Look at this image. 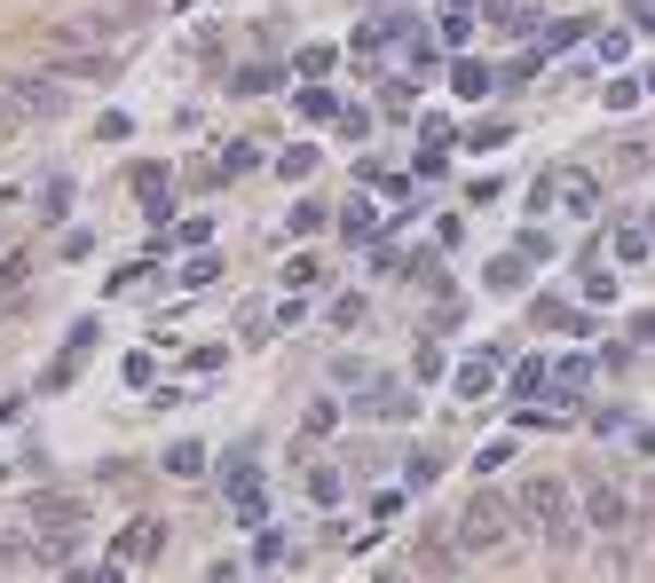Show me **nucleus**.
Here are the masks:
<instances>
[{
	"mask_svg": "<svg viewBox=\"0 0 655 583\" xmlns=\"http://www.w3.org/2000/svg\"><path fill=\"white\" fill-rule=\"evenodd\" d=\"M521 512H530V529L553 544V552H577V536H584V497H577L569 482L530 473V482H521Z\"/></svg>",
	"mask_w": 655,
	"mask_h": 583,
	"instance_id": "obj_1",
	"label": "nucleus"
},
{
	"mask_svg": "<svg viewBox=\"0 0 655 583\" xmlns=\"http://www.w3.org/2000/svg\"><path fill=\"white\" fill-rule=\"evenodd\" d=\"M530 214H561V221L601 214V174H584V166H553V174H537V190H530Z\"/></svg>",
	"mask_w": 655,
	"mask_h": 583,
	"instance_id": "obj_2",
	"label": "nucleus"
},
{
	"mask_svg": "<svg viewBox=\"0 0 655 583\" xmlns=\"http://www.w3.org/2000/svg\"><path fill=\"white\" fill-rule=\"evenodd\" d=\"M513 521H521V505H506L498 489H482V497H466V512H458V536H466V552H506Z\"/></svg>",
	"mask_w": 655,
	"mask_h": 583,
	"instance_id": "obj_3",
	"label": "nucleus"
},
{
	"mask_svg": "<svg viewBox=\"0 0 655 583\" xmlns=\"http://www.w3.org/2000/svg\"><path fill=\"white\" fill-rule=\"evenodd\" d=\"M577 497H584V529H593V536H632V497L616 489L608 473H584Z\"/></svg>",
	"mask_w": 655,
	"mask_h": 583,
	"instance_id": "obj_4",
	"label": "nucleus"
},
{
	"mask_svg": "<svg viewBox=\"0 0 655 583\" xmlns=\"http://www.w3.org/2000/svg\"><path fill=\"white\" fill-rule=\"evenodd\" d=\"M355 418H372V426H403L411 418V387L403 379H355Z\"/></svg>",
	"mask_w": 655,
	"mask_h": 583,
	"instance_id": "obj_5",
	"label": "nucleus"
},
{
	"mask_svg": "<svg viewBox=\"0 0 655 583\" xmlns=\"http://www.w3.org/2000/svg\"><path fill=\"white\" fill-rule=\"evenodd\" d=\"M221 497H229V512H238L245 529L269 521V473H260V465H229L221 473Z\"/></svg>",
	"mask_w": 655,
	"mask_h": 583,
	"instance_id": "obj_6",
	"label": "nucleus"
},
{
	"mask_svg": "<svg viewBox=\"0 0 655 583\" xmlns=\"http://www.w3.org/2000/svg\"><path fill=\"white\" fill-rule=\"evenodd\" d=\"M158 552H167V521H150V512H135V521L119 529V544H111L119 568H150Z\"/></svg>",
	"mask_w": 655,
	"mask_h": 583,
	"instance_id": "obj_7",
	"label": "nucleus"
},
{
	"mask_svg": "<svg viewBox=\"0 0 655 583\" xmlns=\"http://www.w3.org/2000/svg\"><path fill=\"white\" fill-rule=\"evenodd\" d=\"M32 568H80V529L72 521H32Z\"/></svg>",
	"mask_w": 655,
	"mask_h": 583,
	"instance_id": "obj_8",
	"label": "nucleus"
},
{
	"mask_svg": "<svg viewBox=\"0 0 655 583\" xmlns=\"http://www.w3.org/2000/svg\"><path fill=\"white\" fill-rule=\"evenodd\" d=\"M32 521H72V529H87V497H63V489H40L24 505V529Z\"/></svg>",
	"mask_w": 655,
	"mask_h": 583,
	"instance_id": "obj_9",
	"label": "nucleus"
},
{
	"mask_svg": "<svg viewBox=\"0 0 655 583\" xmlns=\"http://www.w3.org/2000/svg\"><path fill=\"white\" fill-rule=\"evenodd\" d=\"M450 387H458V402H482L489 387H498V355H466V363H458V379H450Z\"/></svg>",
	"mask_w": 655,
	"mask_h": 583,
	"instance_id": "obj_10",
	"label": "nucleus"
},
{
	"mask_svg": "<svg viewBox=\"0 0 655 583\" xmlns=\"http://www.w3.org/2000/svg\"><path fill=\"white\" fill-rule=\"evenodd\" d=\"M647 166H655V134H624V143H616V158H608V174L632 182V174H647Z\"/></svg>",
	"mask_w": 655,
	"mask_h": 583,
	"instance_id": "obj_11",
	"label": "nucleus"
},
{
	"mask_svg": "<svg viewBox=\"0 0 655 583\" xmlns=\"http://www.w3.org/2000/svg\"><path fill=\"white\" fill-rule=\"evenodd\" d=\"M24 126H40V119H32V87L24 80H0V134H24Z\"/></svg>",
	"mask_w": 655,
	"mask_h": 583,
	"instance_id": "obj_12",
	"label": "nucleus"
},
{
	"mask_svg": "<svg viewBox=\"0 0 655 583\" xmlns=\"http://www.w3.org/2000/svg\"><path fill=\"white\" fill-rule=\"evenodd\" d=\"M530 284V253H498L489 260V292H521Z\"/></svg>",
	"mask_w": 655,
	"mask_h": 583,
	"instance_id": "obj_13",
	"label": "nucleus"
},
{
	"mask_svg": "<svg viewBox=\"0 0 655 583\" xmlns=\"http://www.w3.org/2000/svg\"><path fill=\"white\" fill-rule=\"evenodd\" d=\"M340 229L355 236V245H364V236H379V205H364V197H348V205H340Z\"/></svg>",
	"mask_w": 655,
	"mask_h": 583,
	"instance_id": "obj_14",
	"label": "nucleus"
},
{
	"mask_svg": "<svg viewBox=\"0 0 655 583\" xmlns=\"http://www.w3.org/2000/svg\"><path fill=\"white\" fill-rule=\"evenodd\" d=\"M292 72H301V80H332L340 72V48H301V56H292Z\"/></svg>",
	"mask_w": 655,
	"mask_h": 583,
	"instance_id": "obj_15",
	"label": "nucleus"
},
{
	"mask_svg": "<svg viewBox=\"0 0 655 583\" xmlns=\"http://www.w3.org/2000/svg\"><path fill=\"white\" fill-rule=\"evenodd\" d=\"M167 473H174V482H198V473H206V450H198V441H174V450H167Z\"/></svg>",
	"mask_w": 655,
	"mask_h": 583,
	"instance_id": "obj_16",
	"label": "nucleus"
},
{
	"mask_svg": "<svg viewBox=\"0 0 655 583\" xmlns=\"http://www.w3.org/2000/svg\"><path fill=\"white\" fill-rule=\"evenodd\" d=\"M277 80H284V72H277V63H269V72H260V63H245V72H238V80H229V95H269Z\"/></svg>",
	"mask_w": 655,
	"mask_h": 583,
	"instance_id": "obj_17",
	"label": "nucleus"
},
{
	"mask_svg": "<svg viewBox=\"0 0 655 583\" xmlns=\"http://www.w3.org/2000/svg\"><path fill=\"white\" fill-rule=\"evenodd\" d=\"M284 229H292V236H324V229H332V214H324V205H292Z\"/></svg>",
	"mask_w": 655,
	"mask_h": 583,
	"instance_id": "obj_18",
	"label": "nucleus"
},
{
	"mask_svg": "<svg viewBox=\"0 0 655 583\" xmlns=\"http://www.w3.org/2000/svg\"><path fill=\"white\" fill-rule=\"evenodd\" d=\"M277 174H284V182H308V174H316V150H308V143H301V150H284V158H277Z\"/></svg>",
	"mask_w": 655,
	"mask_h": 583,
	"instance_id": "obj_19",
	"label": "nucleus"
},
{
	"mask_svg": "<svg viewBox=\"0 0 655 583\" xmlns=\"http://www.w3.org/2000/svg\"><path fill=\"white\" fill-rule=\"evenodd\" d=\"M214 277H221V260H214V245H206L198 260H190V268H182V284H190V292H206Z\"/></svg>",
	"mask_w": 655,
	"mask_h": 583,
	"instance_id": "obj_20",
	"label": "nucleus"
},
{
	"mask_svg": "<svg viewBox=\"0 0 655 583\" xmlns=\"http://www.w3.org/2000/svg\"><path fill=\"white\" fill-rule=\"evenodd\" d=\"M450 87L458 95H489V72H482V63H450Z\"/></svg>",
	"mask_w": 655,
	"mask_h": 583,
	"instance_id": "obj_21",
	"label": "nucleus"
},
{
	"mask_svg": "<svg viewBox=\"0 0 655 583\" xmlns=\"http://www.w3.org/2000/svg\"><path fill=\"white\" fill-rule=\"evenodd\" d=\"M269 560H284V536L260 521V536H253V568H269Z\"/></svg>",
	"mask_w": 655,
	"mask_h": 583,
	"instance_id": "obj_22",
	"label": "nucleus"
},
{
	"mask_svg": "<svg viewBox=\"0 0 655 583\" xmlns=\"http://www.w3.org/2000/svg\"><path fill=\"white\" fill-rule=\"evenodd\" d=\"M308 497H316V505H340V473L316 465V473H308Z\"/></svg>",
	"mask_w": 655,
	"mask_h": 583,
	"instance_id": "obj_23",
	"label": "nucleus"
},
{
	"mask_svg": "<svg viewBox=\"0 0 655 583\" xmlns=\"http://www.w3.org/2000/svg\"><path fill=\"white\" fill-rule=\"evenodd\" d=\"M301 119H340V102L324 95V87H301Z\"/></svg>",
	"mask_w": 655,
	"mask_h": 583,
	"instance_id": "obj_24",
	"label": "nucleus"
},
{
	"mask_svg": "<svg viewBox=\"0 0 655 583\" xmlns=\"http://www.w3.org/2000/svg\"><path fill=\"white\" fill-rule=\"evenodd\" d=\"M332 426H340V402H316L308 418H301V434H308V441H316V434H332Z\"/></svg>",
	"mask_w": 655,
	"mask_h": 583,
	"instance_id": "obj_25",
	"label": "nucleus"
},
{
	"mask_svg": "<svg viewBox=\"0 0 655 583\" xmlns=\"http://www.w3.org/2000/svg\"><path fill=\"white\" fill-rule=\"evenodd\" d=\"M640 87H647V80H608L601 95H608V111H632V102H640Z\"/></svg>",
	"mask_w": 655,
	"mask_h": 583,
	"instance_id": "obj_26",
	"label": "nucleus"
},
{
	"mask_svg": "<svg viewBox=\"0 0 655 583\" xmlns=\"http://www.w3.org/2000/svg\"><path fill=\"white\" fill-rule=\"evenodd\" d=\"M553 387H561V394H577V387H593V363H561V371H553Z\"/></svg>",
	"mask_w": 655,
	"mask_h": 583,
	"instance_id": "obj_27",
	"label": "nucleus"
},
{
	"mask_svg": "<svg viewBox=\"0 0 655 583\" xmlns=\"http://www.w3.org/2000/svg\"><path fill=\"white\" fill-rule=\"evenodd\" d=\"M284 284H292V292H308V284H324V268H316V260L301 253V260H292V268H284Z\"/></svg>",
	"mask_w": 655,
	"mask_h": 583,
	"instance_id": "obj_28",
	"label": "nucleus"
},
{
	"mask_svg": "<svg viewBox=\"0 0 655 583\" xmlns=\"http://www.w3.org/2000/svg\"><path fill=\"white\" fill-rule=\"evenodd\" d=\"M16 568H32V544H16V536H0V575H16Z\"/></svg>",
	"mask_w": 655,
	"mask_h": 583,
	"instance_id": "obj_29",
	"label": "nucleus"
},
{
	"mask_svg": "<svg viewBox=\"0 0 655 583\" xmlns=\"http://www.w3.org/2000/svg\"><path fill=\"white\" fill-rule=\"evenodd\" d=\"M221 166H229V174H253V166H260V143H229Z\"/></svg>",
	"mask_w": 655,
	"mask_h": 583,
	"instance_id": "obj_30",
	"label": "nucleus"
},
{
	"mask_svg": "<svg viewBox=\"0 0 655 583\" xmlns=\"http://www.w3.org/2000/svg\"><path fill=\"white\" fill-rule=\"evenodd\" d=\"M616 253L640 260V253H647V229H640V221H624V229H616Z\"/></svg>",
	"mask_w": 655,
	"mask_h": 583,
	"instance_id": "obj_31",
	"label": "nucleus"
},
{
	"mask_svg": "<svg viewBox=\"0 0 655 583\" xmlns=\"http://www.w3.org/2000/svg\"><path fill=\"white\" fill-rule=\"evenodd\" d=\"M95 134H104V143H126V134H135V119H126V111H104V119H95Z\"/></svg>",
	"mask_w": 655,
	"mask_h": 583,
	"instance_id": "obj_32",
	"label": "nucleus"
},
{
	"mask_svg": "<svg viewBox=\"0 0 655 583\" xmlns=\"http://www.w3.org/2000/svg\"><path fill=\"white\" fill-rule=\"evenodd\" d=\"M435 473H442V458H435V450H419V458H411V489H427Z\"/></svg>",
	"mask_w": 655,
	"mask_h": 583,
	"instance_id": "obj_33",
	"label": "nucleus"
},
{
	"mask_svg": "<svg viewBox=\"0 0 655 583\" xmlns=\"http://www.w3.org/2000/svg\"><path fill=\"white\" fill-rule=\"evenodd\" d=\"M624 16H632L640 32H655V0H632V9H624Z\"/></svg>",
	"mask_w": 655,
	"mask_h": 583,
	"instance_id": "obj_34",
	"label": "nucleus"
},
{
	"mask_svg": "<svg viewBox=\"0 0 655 583\" xmlns=\"http://www.w3.org/2000/svg\"><path fill=\"white\" fill-rule=\"evenodd\" d=\"M0 260H9V253H0Z\"/></svg>",
	"mask_w": 655,
	"mask_h": 583,
	"instance_id": "obj_35",
	"label": "nucleus"
}]
</instances>
